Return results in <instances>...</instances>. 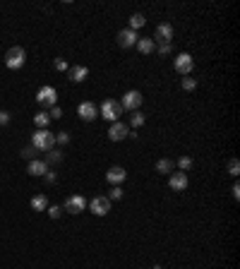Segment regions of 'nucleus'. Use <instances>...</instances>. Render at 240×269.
Segmentation results:
<instances>
[{
	"label": "nucleus",
	"mask_w": 240,
	"mask_h": 269,
	"mask_svg": "<svg viewBox=\"0 0 240 269\" xmlns=\"http://www.w3.org/2000/svg\"><path fill=\"white\" fill-rule=\"evenodd\" d=\"M31 147H34L36 151H51V149L56 147V134L51 133L48 128L36 130L34 137H31Z\"/></svg>",
	"instance_id": "1"
},
{
	"label": "nucleus",
	"mask_w": 240,
	"mask_h": 269,
	"mask_svg": "<svg viewBox=\"0 0 240 269\" xmlns=\"http://www.w3.org/2000/svg\"><path fill=\"white\" fill-rule=\"evenodd\" d=\"M24 63H27V51H24L22 46L7 48V53H5V65L10 67V70H19Z\"/></svg>",
	"instance_id": "2"
},
{
	"label": "nucleus",
	"mask_w": 240,
	"mask_h": 269,
	"mask_svg": "<svg viewBox=\"0 0 240 269\" xmlns=\"http://www.w3.org/2000/svg\"><path fill=\"white\" fill-rule=\"evenodd\" d=\"M99 116L106 118L108 123H118V118L122 116V106H120V101L106 99V101L101 104V113H99Z\"/></svg>",
	"instance_id": "3"
},
{
	"label": "nucleus",
	"mask_w": 240,
	"mask_h": 269,
	"mask_svg": "<svg viewBox=\"0 0 240 269\" xmlns=\"http://www.w3.org/2000/svg\"><path fill=\"white\" fill-rule=\"evenodd\" d=\"M142 101H144L142 91H137V89H130V91H125V94H122V101H120V106H122V111H125V108H127V111H139Z\"/></svg>",
	"instance_id": "4"
},
{
	"label": "nucleus",
	"mask_w": 240,
	"mask_h": 269,
	"mask_svg": "<svg viewBox=\"0 0 240 269\" xmlns=\"http://www.w3.org/2000/svg\"><path fill=\"white\" fill-rule=\"evenodd\" d=\"M87 207L91 209V214L106 216V214L111 211V200H108L106 195H96V197H91V202H87Z\"/></svg>",
	"instance_id": "5"
},
{
	"label": "nucleus",
	"mask_w": 240,
	"mask_h": 269,
	"mask_svg": "<svg viewBox=\"0 0 240 269\" xmlns=\"http://www.w3.org/2000/svg\"><path fill=\"white\" fill-rule=\"evenodd\" d=\"M173 67H176V72H178V75L190 77V75H192V70H195V58H192L190 53H180L178 58H176V63H173Z\"/></svg>",
	"instance_id": "6"
},
{
	"label": "nucleus",
	"mask_w": 240,
	"mask_h": 269,
	"mask_svg": "<svg viewBox=\"0 0 240 269\" xmlns=\"http://www.w3.org/2000/svg\"><path fill=\"white\" fill-rule=\"evenodd\" d=\"M36 101H39L41 106H56V101H58V91H56V87H51V84L41 87V89L36 91Z\"/></svg>",
	"instance_id": "7"
},
{
	"label": "nucleus",
	"mask_w": 240,
	"mask_h": 269,
	"mask_svg": "<svg viewBox=\"0 0 240 269\" xmlns=\"http://www.w3.org/2000/svg\"><path fill=\"white\" fill-rule=\"evenodd\" d=\"M84 209H87V200L82 195H70L62 204V211H70V214H82Z\"/></svg>",
	"instance_id": "8"
},
{
	"label": "nucleus",
	"mask_w": 240,
	"mask_h": 269,
	"mask_svg": "<svg viewBox=\"0 0 240 269\" xmlns=\"http://www.w3.org/2000/svg\"><path fill=\"white\" fill-rule=\"evenodd\" d=\"M77 113H79V118H82L84 123H91V120L99 118V108H96L91 101H82L79 108H77Z\"/></svg>",
	"instance_id": "9"
},
{
	"label": "nucleus",
	"mask_w": 240,
	"mask_h": 269,
	"mask_svg": "<svg viewBox=\"0 0 240 269\" xmlns=\"http://www.w3.org/2000/svg\"><path fill=\"white\" fill-rule=\"evenodd\" d=\"M125 137H130V128L125 125V123H111V128H108V139L111 142H122Z\"/></svg>",
	"instance_id": "10"
},
{
	"label": "nucleus",
	"mask_w": 240,
	"mask_h": 269,
	"mask_svg": "<svg viewBox=\"0 0 240 269\" xmlns=\"http://www.w3.org/2000/svg\"><path fill=\"white\" fill-rule=\"evenodd\" d=\"M137 31H132V29H122L118 31V46L120 48H132L135 44H137Z\"/></svg>",
	"instance_id": "11"
},
{
	"label": "nucleus",
	"mask_w": 240,
	"mask_h": 269,
	"mask_svg": "<svg viewBox=\"0 0 240 269\" xmlns=\"http://www.w3.org/2000/svg\"><path fill=\"white\" fill-rule=\"evenodd\" d=\"M168 185H171L176 193L187 190V173H182V171H178V173H171V176H168Z\"/></svg>",
	"instance_id": "12"
},
{
	"label": "nucleus",
	"mask_w": 240,
	"mask_h": 269,
	"mask_svg": "<svg viewBox=\"0 0 240 269\" xmlns=\"http://www.w3.org/2000/svg\"><path fill=\"white\" fill-rule=\"evenodd\" d=\"M173 39V27L168 24V22H161L159 27H156V44H168Z\"/></svg>",
	"instance_id": "13"
},
{
	"label": "nucleus",
	"mask_w": 240,
	"mask_h": 269,
	"mask_svg": "<svg viewBox=\"0 0 240 269\" xmlns=\"http://www.w3.org/2000/svg\"><path fill=\"white\" fill-rule=\"evenodd\" d=\"M125 178H127V171H125L122 166H111L108 173H106V180H108L111 185H120Z\"/></svg>",
	"instance_id": "14"
},
{
	"label": "nucleus",
	"mask_w": 240,
	"mask_h": 269,
	"mask_svg": "<svg viewBox=\"0 0 240 269\" xmlns=\"http://www.w3.org/2000/svg\"><path fill=\"white\" fill-rule=\"evenodd\" d=\"M27 173L29 176H46L48 173V164L41 161V159H34V161L27 164Z\"/></svg>",
	"instance_id": "15"
},
{
	"label": "nucleus",
	"mask_w": 240,
	"mask_h": 269,
	"mask_svg": "<svg viewBox=\"0 0 240 269\" xmlns=\"http://www.w3.org/2000/svg\"><path fill=\"white\" fill-rule=\"evenodd\" d=\"M67 75H70V79L72 82H84L87 77H89V67L87 65H72V67H67Z\"/></svg>",
	"instance_id": "16"
},
{
	"label": "nucleus",
	"mask_w": 240,
	"mask_h": 269,
	"mask_svg": "<svg viewBox=\"0 0 240 269\" xmlns=\"http://www.w3.org/2000/svg\"><path fill=\"white\" fill-rule=\"evenodd\" d=\"M137 51L142 53V56H151L154 51H156V41L154 39H137Z\"/></svg>",
	"instance_id": "17"
},
{
	"label": "nucleus",
	"mask_w": 240,
	"mask_h": 269,
	"mask_svg": "<svg viewBox=\"0 0 240 269\" xmlns=\"http://www.w3.org/2000/svg\"><path fill=\"white\" fill-rule=\"evenodd\" d=\"M29 204H31L34 211H46V209H48V197H46V195H34Z\"/></svg>",
	"instance_id": "18"
},
{
	"label": "nucleus",
	"mask_w": 240,
	"mask_h": 269,
	"mask_svg": "<svg viewBox=\"0 0 240 269\" xmlns=\"http://www.w3.org/2000/svg\"><path fill=\"white\" fill-rule=\"evenodd\" d=\"M173 168H176V161H173V159H159V161H156V171H159V173H166V176H168V173H173Z\"/></svg>",
	"instance_id": "19"
},
{
	"label": "nucleus",
	"mask_w": 240,
	"mask_h": 269,
	"mask_svg": "<svg viewBox=\"0 0 240 269\" xmlns=\"http://www.w3.org/2000/svg\"><path fill=\"white\" fill-rule=\"evenodd\" d=\"M147 24V17L142 15V12H135L132 17H130V27L127 29H132V31H137V29H142Z\"/></svg>",
	"instance_id": "20"
},
{
	"label": "nucleus",
	"mask_w": 240,
	"mask_h": 269,
	"mask_svg": "<svg viewBox=\"0 0 240 269\" xmlns=\"http://www.w3.org/2000/svg\"><path fill=\"white\" fill-rule=\"evenodd\" d=\"M48 123H51V116H48L46 111H39V113H34V125H36L39 130L48 128Z\"/></svg>",
	"instance_id": "21"
},
{
	"label": "nucleus",
	"mask_w": 240,
	"mask_h": 269,
	"mask_svg": "<svg viewBox=\"0 0 240 269\" xmlns=\"http://www.w3.org/2000/svg\"><path fill=\"white\" fill-rule=\"evenodd\" d=\"M144 123H147V118H144L142 111H132V113H130V125H132V128H142Z\"/></svg>",
	"instance_id": "22"
},
{
	"label": "nucleus",
	"mask_w": 240,
	"mask_h": 269,
	"mask_svg": "<svg viewBox=\"0 0 240 269\" xmlns=\"http://www.w3.org/2000/svg\"><path fill=\"white\" fill-rule=\"evenodd\" d=\"M62 161V151L60 149H51V151H46V164H60Z\"/></svg>",
	"instance_id": "23"
},
{
	"label": "nucleus",
	"mask_w": 240,
	"mask_h": 269,
	"mask_svg": "<svg viewBox=\"0 0 240 269\" xmlns=\"http://www.w3.org/2000/svg\"><path fill=\"white\" fill-rule=\"evenodd\" d=\"M180 87H182L185 91H195V89H197V79H195V77H182V79H180Z\"/></svg>",
	"instance_id": "24"
},
{
	"label": "nucleus",
	"mask_w": 240,
	"mask_h": 269,
	"mask_svg": "<svg viewBox=\"0 0 240 269\" xmlns=\"http://www.w3.org/2000/svg\"><path fill=\"white\" fill-rule=\"evenodd\" d=\"M226 168H228V176H233V178H238V173H240V161H238V159H228V164H226Z\"/></svg>",
	"instance_id": "25"
},
{
	"label": "nucleus",
	"mask_w": 240,
	"mask_h": 269,
	"mask_svg": "<svg viewBox=\"0 0 240 269\" xmlns=\"http://www.w3.org/2000/svg\"><path fill=\"white\" fill-rule=\"evenodd\" d=\"M156 53L164 56V58L171 56V53H173V41H168V44H159V46H156Z\"/></svg>",
	"instance_id": "26"
},
{
	"label": "nucleus",
	"mask_w": 240,
	"mask_h": 269,
	"mask_svg": "<svg viewBox=\"0 0 240 269\" xmlns=\"http://www.w3.org/2000/svg\"><path fill=\"white\" fill-rule=\"evenodd\" d=\"M178 168L182 171V173H187V171L192 168V159H190V156H180V159H178Z\"/></svg>",
	"instance_id": "27"
},
{
	"label": "nucleus",
	"mask_w": 240,
	"mask_h": 269,
	"mask_svg": "<svg viewBox=\"0 0 240 269\" xmlns=\"http://www.w3.org/2000/svg\"><path fill=\"white\" fill-rule=\"evenodd\" d=\"M22 159H27V161H34V159H36V149H34L31 144H27V147L22 149Z\"/></svg>",
	"instance_id": "28"
},
{
	"label": "nucleus",
	"mask_w": 240,
	"mask_h": 269,
	"mask_svg": "<svg viewBox=\"0 0 240 269\" xmlns=\"http://www.w3.org/2000/svg\"><path fill=\"white\" fill-rule=\"evenodd\" d=\"M108 200H122V188H120V185H113V188H111Z\"/></svg>",
	"instance_id": "29"
},
{
	"label": "nucleus",
	"mask_w": 240,
	"mask_h": 269,
	"mask_svg": "<svg viewBox=\"0 0 240 269\" xmlns=\"http://www.w3.org/2000/svg\"><path fill=\"white\" fill-rule=\"evenodd\" d=\"M46 211H48V216H51V219H58L60 214H62V207H56V204H53V207H48Z\"/></svg>",
	"instance_id": "30"
},
{
	"label": "nucleus",
	"mask_w": 240,
	"mask_h": 269,
	"mask_svg": "<svg viewBox=\"0 0 240 269\" xmlns=\"http://www.w3.org/2000/svg\"><path fill=\"white\" fill-rule=\"evenodd\" d=\"M56 144H70V133H58L56 134Z\"/></svg>",
	"instance_id": "31"
},
{
	"label": "nucleus",
	"mask_w": 240,
	"mask_h": 269,
	"mask_svg": "<svg viewBox=\"0 0 240 269\" xmlns=\"http://www.w3.org/2000/svg\"><path fill=\"white\" fill-rule=\"evenodd\" d=\"M48 116H51V120H58V118H62V108H60V106H51V113H48Z\"/></svg>",
	"instance_id": "32"
},
{
	"label": "nucleus",
	"mask_w": 240,
	"mask_h": 269,
	"mask_svg": "<svg viewBox=\"0 0 240 269\" xmlns=\"http://www.w3.org/2000/svg\"><path fill=\"white\" fill-rule=\"evenodd\" d=\"M44 178H46V183H48V185H53V183H56V180H58V173H56V171H51V168H48V173H46V176H44Z\"/></svg>",
	"instance_id": "33"
},
{
	"label": "nucleus",
	"mask_w": 240,
	"mask_h": 269,
	"mask_svg": "<svg viewBox=\"0 0 240 269\" xmlns=\"http://www.w3.org/2000/svg\"><path fill=\"white\" fill-rule=\"evenodd\" d=\"M56 70H58V72H67V63H65L62 58H56Z\"/></svg>",
	"instance_id": "34"
},
{
	"label": "nucleus",
	"mask_w": 240,
	"mask_h": 269,
	"mask_svg": "<svg viewBox=\"0 0 240 269\" xmlns=\"http://www.w3.org/2000/svg\"><path fill=\"white\" fill-rule=\"evenodd\" d=\"M10 123V113L7 111H0V125H7Z\"/></svg>",
	"instance_id": "35"
},
{
	"label": "nucleus",
	"mask_w": 240,
	"mask_h": 269,
	"mask_svg": "<svg viewBox=\"0 0 240 269\" xmlns=\"http://www.w3.org/2000/svg\"><path fill=\"white\" fill-rule=\"evenodd\" d=\"M233 197H236V200H240V185H238V183L233 185Z\"/></svg>",
	"instance_id": "36"
}]
</instances>
